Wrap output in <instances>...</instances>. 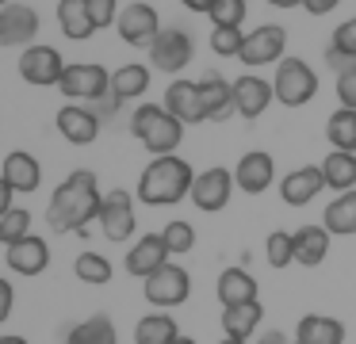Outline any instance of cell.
Listing matches in <instances>:
<instances>
[{
  "label": "cell",
  "mask_w": 356,
  "mask_h": 344,
  "mask_svg": "<svg viewBox=\"0 0 356 344\" xmlns=\"http://www.w3.org/2000/svg\"><path fill=\"white\" fill-rule=\"evenodd\" d=\"M257 344H291V341H287V336L280 333V329H268V333L257 336Z\"/></svg>",
  "instance_id": "46"
},
{
  "label": "cell",
  "mask_w": 356,
  "mask_h": 344,
  "mask_svg": "<svg viewBox=\"0 0 356 344\" xmlns=\"http://www.w3.org/2000/svg\"><path fill=\"white\" fill-rule=\"evenodd\" d=\"M4 4H12V0H4Z\"/></svg>",
  "instance_id": "53"
},
{
  "label": "cell",
  "mask_w": 356,
  "mask_h": 344,
  "mask_svg": "<svg viewBox=\"0 0 356 344\" xmlns=\"http://www.w3.org/2000/svg\"><path fill=\"white\" fill-rule=\"evenodd\" d=\"M218 344H249V341H234V336H222Z\"/></svg>",
  "instance_id": "50"
},
{
  "label": "cell",
  "mask_w": 356,
  "mask_h": 344,
  "mask_svg": "<svg viewBox=\"0 0 356 344\" xmlns=\"http://www.w3.org/2000/svg\"><path fill=\"white\" fill-rule=\"evenodd\" d=\"M0 180L8 183L12 191H35L39 188V180H42V165H39V157L35 153H27V149H12L8 157H4V168H0Z\"/></svg>",
  "instance_id": "22"
},
{
  "label": "cell",
  "mask_w": 356,
  "mask_h": 344,
  "mask_svg": "<svg viewBox=\"0 0 356 344\" xmlns=\"http://www.w3.org/2000/svg\"><path fill=\"white\" fill-rule=\"evenodd\" d=\"M119 38H123L127 46H154V38L161 35V15H157L154 4H146V0H131V4L119 12V23H115Z\"/></svg>",
  "instance_id": "12"
},
{
  "label": "cell",
  "mask_w": 356,
  "mask_h": 344,
  "mask_svg": "<svg viewBox=\"0 0 356 344\" xmlns=\"http://www.w3.org/2000/svg\"><path fill=\"white\" fill-rule=\"evenodd\" d=\"M62 344H119L115 321H111L108 313H92V318L77 321V325L65 333Z\"/></svg>",
  "instance_id": "30"
},
{
  "label": "cell",
  "mask_w": 356,
  "mask_h": 344,
  "mask_svg": "<svg viewBox=\"0 0 356 344\" xmlns=\"http://www.w3.org/2000/svg\"><path fill=\"white\" fill-rule=\"evenodd\" d=\"M245 4L249 0H215L207 12L211 27H241V19H245Z\"/></svg>",
  "instance_id": "39"
},
{
  "label": "cell",
  "mask_w": 356,
  "mask_h": 344,
  "mask_svg": "<svg viewBox=\"0 0 356 344\" xmlns=\"http://www.w3.org/2000/svg\"><path fill=\"white\" fill-rule=\"evenodd\" d=\"M73 275H77L81 283L104 287V283H111V260L100 256V252H81V256L73 260Z\"/></svg>",
  "instance_id": "34"
},
{
  "label": "cell",
  "mask_w": 356,
  "mask_h": 344,
  "mask_svg": "<svg viewBox=\"0 0 356 344\" xmlns=\"http://www.w3.org/2000/svg\"><path fill=\"white\" fill-rule=\"evenodd\" d=\"M0 344H27V341H24V336H12V333H4V336H0Z\"/></svg>",
  "instance_id": "49"
},
{
  "label": "cell",
  "mask_w": 356,
  "mask_h": 344,
  "mask_svg": "<svg viewBox=\"0 0 356 344\" xmlns=\"http://www.w3.org/2000/svg\"><path fill=\"white\" fill-rule=\"evenodd\" d=\"M88 12H92L96 31H104V27H115L123 8H119V0H88Z\"/></svg>",
  "instance_id": "41"
},
{
  "label": "cell",
  "mask_w": 356,
  "mask_h": 344,
  "mask_svg": "<svg viewBox=\"0 0 356 344\" xmlns=\"http://www.w3.org/2000/svg\"><path fill=\"white\" fill-rule=\"evenodd\" d=\"M234 188H238V180H234V168H222V165H215V168H203V172H195V183H192V203H195V211H203V214H218V211H226V203L234 199Z\"/></svg>",
  "instance_id": "7"
},
{
  "label": "cell",
  "mask_w": 356,
  "mask_h": 344,
  "mask_svg": "<svg viewBox=\"0 0 356 344\" xmlns=\"http://www.w3.org/2000/svg\"><path fill=\"white\" fill-rule=\"evenodd\" d=\"M177 344H195V341H192V336H180V341H177Z\"/></svg>",
  "instance_id": "51"
},
{
  "label": "cell",
  "mask_w": 356,
  "mask_h": 344,
  "mask_svg": "<svg viewBox=\"0 0 356 344\" xmlns=\"http://www.w3.org/2000/svg\"><path fill=\"white\" fill-rule=\"evenodd\" d=\"M165 107L177 115L184 126H195V122H207V111H203V96H200V81H177L165 88Z\"/></svg>",
  "instance_id": "20"
},
{
  "label": "cell",
  "mask_w": 356,
  "mask_h": 344,
  "mask_svg": "<svg viewBox=\"0 0 356 344\" xmlns=\"http://www.w3.org/2000/svg\"><path fill=\"white\" fill-rule=\"evenodd\" d=\"M287 54V31L280 23H261L257 31L245 35V46H241V65L245 69H261V65H280Z\"/></svg>",
  "instance_id": "9"
},
{
  "label": "cell",
  "mask_w": 356,
  "mask_h": 344,
  "mask_svg": "<svg viewBox=\"0 0 356 344\" xmlns=\"http://www.w3.org/2000/svg\"><path fill=\"white\" fill-rule=\"evenodd\" d=\"M322 226L330 229L333 237H353L356 234V188L353 191H341L337 199L325 203Z\"/></svg>",
  "instance_id": "29"
},
{
  "label": "cell",
  "mask_w": 356,
  "mask_h": 344,
  "mask_svg": "<svg viewBox=\"0 0 356 344\" xmlns=\"http://www.w3.org/2000/svg\"><path fill=\"white\" fill-rule=\"evenodd\" d=\"M35 35H39V12L31 4H4L0 8V42L4 46H35Z\"/></svg>",
  "instance_id": "13"
},
{
  "label": "cell",
  "mask_w": 356,
  "mask_h": 344,
  "mask_svg": "<svg viewBox=\"0 0 356 344\" xmlns=\"http://www.w3.org/2000/svg\"><path fill=\"white\" fill-rule=\"evenodd\" d=\"M241 46H245L241 27H211V50L218 58H241Z\"/></svg>",
  "instance_id": "38"
},
{
  "label": "cell",
  "mask_w": 356,
  "mask_h": 344,
  "mask_svg": "<svg viewBox=\"0 0 356 344\" xmlns=\"http://www.w3.org/2000/svg\"><path fill=\"white\" fill-rule=\"evenodd\" d=\"M330 229L325 226H299L295 229V264L302 268H318L330 256Z\"/></svg>",
  "instance_id": "25"
},
{
  "label": "cell",
  "mask_w": 356,
  "mask_h": 344,
  "mask_svg": "<svg viewBox=\"0 0 356 344\" xmlns=\"http://www.w3.org/2000/svg\"><path fill=\"white\" fill-rule=\"evenodd\" d=\"M295 341L302 344H345V325L330 313H307L295 325Z\"/></svg>",
  "instance_id": "26"
},
{
  "label": "cell",
  "mask_w": 356,
  "mask_h": 344,
  "mask_svg": "<svg viewBox=\"0 0 356 344\" xmlns=\"http://www.w3.org/2000/svg\"><path fill=\"white\" fill-rule=\"evenodd\" d=\"M12 302H16V295H12V283H8V279H0V321H8Z\"/></svg>",
  "instance_id": "44"
},
{
  "label": "cell",
  "mask_w": 356,
  "mask_h": 344,
  "mask_svg": "<svg viewBox=\"0 0 356 344\" xmlns=\"http://www.w3.org/2000/svg\"><path fill=\"white\" fill-rule=\"evenodd\" d=\"M325 188V176H322V165H302V168H291V172L280 180V199L287 206H307L322 195Z\"/></svg>",
  "instance_id": "18"
},
{
  "label": "cell",
  "mask_w": 356,
  "mask_h": 344,
  "mask_svg": "<svg viewBox=\"0 0 356 344\" xmlns=\"http://www.w3.org/2000/svg\"><path fill=\"white\" fill-rule=\"evenodd\" d=\"M119 104H123V99H119L115 92H108V96H100L96 104H88V107H92V111L100 115L104 122H108V119H115V115H119Z\"/></svg>",
  "instance_id": "43"
},
{
  "label": "cell",
  "mask_w": 356,
  "mask_h": 344,
  "mask_svg": "<svg viewBox=\"0 0 356 344\" xmlns=\"http://www.w3.org/2000/svg\"><path fill=\"white\" fill-rule=\"evenodd\" d=\"M54 122H58V134H62L70 145H92L96 138H100V122L104 119L85 104H65Z\"/></svg>",
  "instance_id": "14"
},
{
  "label": "cell",
  "mask_w": 356,
  "mask_h": 344,
  "mask_svg": "<svg viewBox=\"0 0 356 344\" xmlns=\"http://www.w3.org/2000/svg\"><path fill=\"white\" fill-rule=\"evenodd\" d=\"M188 295H192V275L180 264H165L161 272H154L146 279V302L157 306V310H172V306H184Z\"/></svg>",
  "instance_id": "11"
},
{
  "label": "cell",
  "mask_w": 356,
  "mask_h": 344,
  "mask_svg": "<svg viewBox=\"0 0 356 344\" xmlns=\"http://www.w3.org/2000/svg\"><path fill=\"white\" fill-rule=\"evenodd\" d=\"M161 237H165L172 256H184V252L195 249V229H192V222H184V218H172L169 226L161 229Z\"/></svg>",
  "instance_id": "37"
},
{
  "label": "cell",
  "mask_w": 356,
  "mask_h": 344,
  "mask_svg": "<svg viewBox=\"0 0 356 344\" xmlns=\"http://www.w3.org/2000/svg\"><path fill=\"white\" fill-rule=\"evenodd\" d=\"M264 321V306L261 302H245V306H222V336L234 341H249L257 333V325Z\"/></svg>",
  "instance_id": "28"
},
{
  "label": "cell",
  "mask_w": 356,
  "mask_h": 344,
  "mask_svg": "<svg viewBox=\"0 0 356 344\" xmlns=\"http://www.w3.org/2000/svg\"><path fill=\"white\" fill-rule=\"evenodd\" d=\"M325 138H330L333 149L356 153V111L353 107H337V111L325 119Z\"/></svg>",
  "instance_id": "33"
},
{
  "label": "cell",
  "mask_w": 356,
  "mask_h": 344,
  "mask_svg": "<svg viewBox=\"0 0 356 344\" xmlns=\"http://www.w3.org/2000/svg\"><path fill=\"white\" fill-rule=\"evenodd\" d=\"M330 46H333V50H341L345 58L356 61V15H348L345 23H337V31H333Z\"/></svg>",
  "instance_id": "40"
},
{
  "label": "cell",
  "mask_w": 356,
  "mask_h": 344,
  "mask_svg": "<svg viewBox=\"0 0 356 344\" xmlns=\"http://www.w3.org/2000/svg\"><path fill=\"white\" fill-rule=\"evenodd\" d=\"M111 92H115L123 104L146 96V92H149V65H138V61H131V65H119L115 73H111Z\"/></svg>",
  "instance_id": "32"
},
{
  "label": "cell",
  "mask_w": 356,
  "mask_h": 344,
  "mask_svg": "<svg viewBox=\"0 0 356 344\" xmlns=\"http://www.w3.org/2000/svg\"><path fill=\"white\" fill-rule=\"evenodd\" d=\"M4 264L16 275H42L50 268V245L39 234L24 237V241H12V245H4Z\"/></svg>",
  "instance_id": "16"
},
{
  "label": "cell",
  "mask_w": 356,
  "mask_h": 344,
  "mask_svg": "<svg viewBox=\"0 0 356 344\" xmlns=\"http://www.w3.org/2000/svg\"><path fill=\"white\" fill-rule=\"evenodd\" d=\"M58 92L70 104H96L100 96L111 92V73L104 65H96V61H73V65H65Z\"/></svg>",
  "instance_id": "5"
},
{
  "label": "cell",
  "mask_w": 356,
  "mask_h": 344,
  "mask_svg": "<svg viewBox=\"0 0 356 344\" xmlns=\"http://www.w3.org/2000/svg\"><path fill=\"white\" fill-rule=\"evenodd\" d=\"M272 88H276V99L284 107H302L318 96V73L302 58H284L276 65Z\"/></svg>",
  "instance_id": "4"
},
{
  "label": "cell",
  "mask_w": 356,
  "mask_h": 344,
  "mask_svg": "<svg viewBox=\"0 0 356 344\" xmlns=\"http://www.w3.org/2000/svg\"><path fill=\"white\" fill-rule=\"evenodd\" d=\"M337 99H341V107H353L356 111V69L337 76Z\"/></svg>",
  "instance_id": "42"
},
{
  "label": "cell",
  "mask_w": 356,
  "mask_h": 344,
  "mask_svg": "<svg viewBox=\"0 0 356 344\" xmlns=\"http://www.w3.org/2000/svg\"><path fill=\"white\" fill-rule=\"evenodd\" d=\"M192 183H195V172L184 157H177V153L154 157L138 176V199L146 206H172L192 195Z\"/></svg>",
  "instance_id": "2"
},
{
  "label": "cell",
  "mask_w": 356,
  "mask_h": 344,
  "mask_svg": "<svg viewBox=\"0 0 356 344\" xmlns=\"http://www.w3.org/2000/svg\"><path fill=\"white\" fill-rule=\"evenodd\" d=\"M169 256L172 252H169V245H165L161 234H142L138 241H134V249L127 252V272L146 283L154 272H161V268L169 264Z\"/></svg>",
  "instance_id": "17"
},
{
  "label": "cell",
  "mask_w": 356,
  "mask_h": 344,
  "mask_svg": "<svg viewBox=\"0 0 356 344\" xmlns=\"http://www.w3.org/2000/svg\"><path fill=\"white\" fill-rule=\"evenodd\" d=\"M291 344H302V341H291Z\"/></svg>",
  "instance_id": "52"
},
{
  "label": "cell",
  "mask_w": 356,
  "mask_h": 344,
  "mask_svg": "<svg viewBox=\"0 0 356 344\" xmlns=\"http://www.w3.org/2000/svg\"><path fill=\"white\" fill-rule=\"evenodd\" d=\"M180 336L184 333H180L177 318L169 310H154L146 318H138V325H134V344H177Z\"/></svg>",
  "instance_id": "24"
},
{
  "label": "cell",
  "mask_w": 356,
  "mask_h": 344,
  "mask_svg": "<svg viewBox=\"0 0 356 344\" xmlns=\"http://www.w3.org/2000/svg\"><path fill=\"white\" fill-rule=\"evenodd\" d=\"M100 183L92 168H73L62 183L54 188L47 203V222L58 234H88V222L100 218Z\"/></svg>",
  "instance_id": "1"
},
{
  "label": "cell",
  "mask_w": 356,
  "mask_h": 344,
  "mask_svg": "<svg viewBox=\"0 0 356 344\" xmlns=\"http://www.w3.org/2000/svg\"><path fill=\"white\" fill-rule=\"evenodd\" d=\"M337 4H341V0H302V8H307L310 15H330Z\"/></svg>",
  "instance_id": "45"
},
{
  "label": "cell",
  "mask_w": 356,
  "mask_h": 344,
  "mask_svg": "<svg viewBox=\"0 0 356 344\" xmlns=\"http://www.w3.org/2000/svg\"><path fill=\"white\" fill-rule=\"evenodd\" d=\"M96 226H100V234L108 237V241L123 245L134 237V229H138V222H134V195L123 188H111L108 195H104L100 203V218H96Z\"/></svg>",
  "instance_id": "8"
},
{
  "label": "cell",
  "mask_w": 356,
  "mask_h": 344,
  "mask_svg": "<svg viewBox=\"0 0 356 344\" xmlns=\"http://www.w3.org/2000/svg\"><path fill=\"white\" fill-rule=\"evenodd\" d=\"M131 134L149 149V157H169L184 142V122L165 104H138L131 115Z\"/></svg>",
  "instance_id": "3"
},
{
  "label": "cell",
  "mask_w": 356,
  "mask_h": 344,
  "mask_svg": "<svg viewBox=\"0 0 356 344\" xmlns=\"http://www.w3.org/2000/svg\"><path fill=\"white\" fill-rule=\"evenodd\" d=\"M19 76H24L27 84H35V88H58L62 76H65V58L54 46L35 42L19 54Z\"/></svg>",
  "instance_id": "10"
},
{
  "label": "cell",
  "mask_w": 356,
  "mask_h": 344,
  "mask_svg": "<svg viewBox=\"0 0 356 344\" xmlns=\"http://www.w3.org/2000/svg\"><path fill=\"white\" fill-rule=\"evenodd\" d=\"M180 4H184L188 12H195V15H207V12H211V4H215V0H180Z\"/></svg>",
  "instance_id": "47"
},
{
  "label": "cell",
  "mask_w": 356,
  "mask_h": 344,
  "mask_svg": "<svg viewBox=\"0 0 356 344\" xmlns=\"http://www.w3.org/2000/svg\"><path fill=\"white\" fill-rule=\"evenodd\" d=\"M264 260H268L272 268L295 264V234H287V229H272L268 241H264Z\"/></svg>",
  "instance_id": "35"
},
{
  "label": "cell",
  "mask_w": 356,
  "mask_h": 344,
  "mask_svg": "<svg viewBox=\"0 0 356 344\" xmlns=\"http://www.w3.org/2000/svg\"><path fill=\"white\" fill-rule=\"evenodd\" d=\"M200 96H203V111H207V122H226L230 115H238V104H234V81H226V76L203 73Z\"/></svg>",
  "instance_id": "21"
},
{
  "label": "cell",
  "mask_w": 356,
  "mask_h": 344,
  "mask_svg": "<svg viewBox=\"0 0 356 344\" xmlns=\"http://www.w3.org/2000/svg\"><path fill=\"white\" fill-rule=\"evenodd\" d=\"M268 4H272V8H299L302 0H268Z\"/></svg>",
  "instance_id": "48"
},
{
  "label": "cell",
  "mask_w": 356,
  "mask_h": 344,
  "mask_svg": "<svg viewBox=\"0 0 356 344\" xmlns=\"http://www.w3.org/2000/svg\"><path fill=\"white\" fill-rule=\"evenodd\" d=\"M257 279L245 272V268H226L218 275V302L222 306H245V302H261L257 298Z\"/></svg>",
  "instance_id": "27"
},
{
  "label": "cell",
  "mask_w": 356,
  "mask_h": 344,
  "mask_svg": "<svg viewBox=\"0 0 356 344\" xmlns=\"http://www.w3.org/2000/svg\"><path fill=\"white\" fill-rule=\"evenodd\" d=\"M272 99H276V88H272V81H264V76L245 73V76L234 81V104H238L241 119H261Z\"/></svg>",
  "instance_id": "19"
},
{
  "label": "cell",
  "mask_w": 356,
  "mask_h": 344,
  "mask_svg": "<svg viewBox=\"0 0 356 344\" xmlns=\"http://www.w3.org/2000/svg\"><path fill=\"white\" fill-rule=\"evenodd\" d=\"M234 180H238V188L245 191V195H264V191L272 188V180H276V161H272V153L249 149L245 157L234 165Z\"/></svg>",
  "instance_id": "15"
},
{
  "label": "cell",
  "mask_w": 356,
  "mask_h": 344,
  "mask_svg": "<svg viewBox=\"0 0 356 344\" xmlns=\"http://www.w3.org/2000/svg\"><path fill=\"white\" fill-rule=\"evenodd\" d=\"M322 176H325V188L341 191H353L356 188V153H345V149H330L322 161Z\"/></svg>",
  "instance_id": "31"
},
{
  "label": "cell",
  "mask_w": 356,
  "mask_h": 344,
  "mask_svg": "<svg viewBox=\"0 0 356 344\" xmlns=\"http://www.w3.org/2000/svg\"><path fill=\"white\" fill-rule=\"evenodd\" d=\"M192 54H195V42L184 27H161V35L149 46V69H157L165 76H177L188 69Z\"/></svg>",
  "instance_id": "6"
},
{
  "label": "cell",
  "mask_w": 356,
  "mask_h": 344,
  "mask_svg": "<svg viewBox=\"0 0 356 344\" xmlns=\"http://www.w3.org/2000/svg\"><path fill=\"white\" fill-rule=\"evenodd\" d=\"M58 27L70 42H85L96 35L92 12H88V0H58Z\"/></svg>",
  "instance_id": "23"
},
{
  "label": "cell",
  "mask_w": 356,
  "mask_h": 344,
  "mask_svg": "<svg viewBox=\"0 0 356 344\" xmlns=\"http://www.w3.org/2000/svg\"><path fill=\"white\" fill-rule=\"evenodd\" d=\"M24 237H31V214L24 206H12V211L0 214V241L12 245V241H24Z\"/></svg>",
  "instance_id": "36"
}]
</instances>
